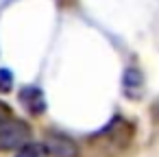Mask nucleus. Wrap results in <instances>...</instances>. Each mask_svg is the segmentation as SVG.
I'll return each mask as SVG.
<instances>
[{"label":"nucleus","mask_w":159,"mask_h":157,"mask_svg":"<svg viewBox=\"0 0 159 157\" xmlns=\"http://www.w3.org/2000/svg\"><path fill=\"white\" fill-rule=\"evenodd\" d=\"M20 103L24 105V109L31 113V116H42L46 111V98H44V92L35 85H26L20 90Z\"/></svg>","instance_id":"7ed1b4c3"},{"label":"nucleus","mask_w":159,"mask_h":157,"mask_svg":"<svg viewBox=\"0 0 159 157\" xmlns=\"http://www.w3.org/2000/svg\"><path fill=\"white\" fill-rule=\"evenodd\" d=\"M122 85H124V94L129 98H139L144 92V76L137 68H126L124 76H122Z\"/></svg>","instance_id":"20e7f679"},{"label":"nucleus","mask_w":159,"mask_h":157,"mask_svg":"<svg viewBox=\"0 0 159 157\" xmlns=\"http://www.w3.org/2000/svg\"><path fill=\"white\" fill-rule=\"evenodd\" d=\"M44 148L50 157H79V146L72 137L63 133H48Z\"/></svg>","instance_id":"f03ea898"},{"label":"nucleus","mask_w":159,"mask_h":157,"mask_svg":"<svg viewBox=\"0 0 159 157\" xmlns=\"http://www.w3.org/2000/svg\"><path fill=\"white\" fill-rule=\"evenodd\" d=\"M9 120H11V109H9V105L0 103V127H2V124H7Z\"/></svg>","instance_id":"0eeeda50"},{"label":"nucleus","mask_w":159,"mask_h":157,"mask_svg":"<svg viewBox=\"0 0 159 157\" xmlns=\"http://www.w3.org/2000/svg\"><path fill=\"white\" fill-rule=\"evenodd\" d=\"M31 140V129L22 120H9L7 124L0 127V150L22 148Z\"/></svg>","instance_id":"f257e3e1"},{"label":"nucleus","mask_w":159,"mask_h":157,"mask_svg":"<svg viewBox=\"0 0 159 157\" xmlns=\"http://www.w3.org/2000/svg\"><path fill=\"white\" fill-rule=\"evenodd\" d=\"M16 157H48V153H46L44 144H33V142H29V144H24V146L18 150Z\"/></svg>","instance_id":"39448f33"},{"label":"nucleus","mask_w":159,"mask_h":157,"mask_svg":"<svg viewBox=\"0 0 159 157\" xmlns=\"http://www.w3.org/2000/svg\"><path fill=\"white\" fill-rule=\"evenodd\" d=\"M13 87V74L9 68H0V92H9Z\"/></svg>","instance_id":"423d86ee"},{"label":"nucleus","mask_w":159,"mask_h":157,"mask_svg":"<svg viewBox=\"0 0 159 157\" xmlns=\"http://www.w3.org/2000/svg\"><path fill=\"white\" fill-rule=\"evenodd\" d=\"M150 113H152V120H155V122H159V98L155 100V105H152V111H150Z\"/></svg>","instance_id":"6e6552de"}]
</instances>
